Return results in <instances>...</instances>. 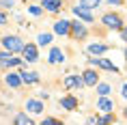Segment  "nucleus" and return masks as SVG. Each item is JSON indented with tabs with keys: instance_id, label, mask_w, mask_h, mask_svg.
Segmentation results:
<instances>
[{
	"instance_id": "obj_1",
	"label": "nucleus",
	"mask_w": 127,
	"mask_h": 125,
	"mask_svg": "<svg viewBox=\"0 0 127 125\" xmlns=\"http://www.w3.org/2000/svg\"><path fill=\"white\" fill-rule=\"evenodd\" d=\"M2 43H4V47H7L9 52H13V54L24 50V43H22V39H20V37H13V35L4 37V41H2Z\"/></svg>"
},
{
	"instance_id": "obj_2",
	"label": "nucleus",
	"mask_w": 127,
	"mask_h": 125,
	"mask_svg": "<svg viewBox=\"0 0 127 125\" xmlns=\"http://www.w3.org/2000/svg\"><path fill=\"white\" fill-rule=\"evenodd\" d=\"M103 24H106L108 28H123V24H121V17H119V15H112V13L103 15Z\"/></svg>"
},
{
	"instance_id": "obj_3",
	"label": "nucleus",
	"mask_w": 127,
	"mask_h": 125,
	"mask_svg": "<svg viewBox=\"0 0 127 125\" xmlns=\"http://www.w3.org/2000/svg\"><path fill=\"white\" fill-rule=\"evenodd\" d=\"M54 30L58 35H69L71 33V22H67V20H58L56 24H54Z\"/></svg>"
},
{
	"instance_id": "obj_4",
	"label": "nucleus",
	"mask_w": 127,
	"mask_h": 125,
	"mask_svg": "<svg viewBox=\"0 0 127 125\" xmlns=\"http://www.w3.org/2000/svg\"><path fill=\"white\" fill-rule=\"evenodd\" d=\"M22 54H24V60H28V63H34V60L39 58V56H37V47H34V45H24Z\"/></svg>"
},
{
	"instance_id": "obj_5",
	"label": "nucleus",
	"mask_w": 127,
	"mask_h": 125,
	"mask_svg": "<svg viewBox=\"0 0 127 125\" xmlns=\"http://www.w3.org/2000/svg\"><path fill=\"white\" fill-rule=\"evenodd\" d=\"M82 84H84V78H80V76H67L65 78V86L67 88H80Z\"/></svg>"
},
{
	"instance_id": "obj_6",
	"label": "nucleus",
	"mask_w": 127,
	"mask_h": 125,
	"mask_svg": "<svg viewBox=\"0 0 127 125\" xmlns=\"http://www.w3.org/2000/svg\"><path fill=\"white\" fill-rule=\"evenodd\" d=\"M73 13L80 17V20H84V22H93V15H91V9H86V7H75L73 9Z\"/></svg>"
},
{
	"instance_id": "obj_7",
	"label": "nucleus",
	"mask_w": 127,
	"mask_h": 125,
	"mask_svg": "<svg viewBox=\"0 0 127 125\" xmlns=\"http://www.w3.org/2000/svg\"><path fill=\"white\" fill-rule=\"evenodd\" d=\"M91 63L97 65V67H101V69H108V71H116L114 63H110V60H106V58H91Z\"/></svg>"
},
{
	"instance_id": "obj_8",
	"label": "nucleus",
	"mask_w": 127,
	"mask_h": 125,
	"mask_svg": "<svg viewBox=\"0 0 127 125\" xmlns=\"http://www.w3.org/2000/svg\"><path fill=\"white\" fill-rule=\"evenodd\" d=\"M26 110L39 114V112H43V104H41L39 99H28V101H26Z\"/></svg>"
},
{
	"instance_id": "obj_9",
	"label": "nucleus",
	"mask_w": 127,
	"mask_h": 125,
	"mask_svg": "<svg viewBox=\"0 0 127 125\" xmlns=\"http://www.w3.org/2000/svg\"><path fill=\"white\" fill-rule=\"evenodd\" d=\"M84 84H88V86H97V73L93 71V69H88V71H84Z\"/></svg>"
},
{
	"instance_id": "obj_10",
	"label": "nucleus",
	"mask_w": 127,
	"mask_h": 125,
	"mask_svg": "<svg viewBox=\"0 0 127 125\" xmlns=\"http://www.w3.org/2000/svg\"><path fill=\"white\" fill-rule=\"evenodd\" d=\"M22 82H24V80H22V73H9L7 76V84L13 86V88H17Z\"/></svg>"
},
{
	"instance_id": "obj_11",
	"label": "nucleus",
	"mask_w": 127,
	"mask_h": 125,
	"mask_svg": "<svg viewBox=\"0 0 127 125\" xmlns=\"http://www.w3.org/2000/svg\"><path fill=\"white\" fill-rule=\"evenodd\" d=\"M60 106H63L65 110H75V108H78V101H75L73 97H63L60 99Z\"/></svg>"
},
{
	"instance_id": "obj_12",
	"label": "nucleus",
	"mask_w": 127,
	"mask_h": 125,
	"mask_svg": "<svg viewBox=\"0 0 127 125\" xmlns=\"http://www.w3.org/2000/svg\"><path fill=\"white\" fill-rule=\"evenodd\" d=\"M97 108H99L101 112H110V110H112V101L106 99V95H101V99L97 101Z\"/></svg>"
},
{
	"instance_id": "obj_13",
	"label": "nucleus",
	"mask_w": 127,
	"mask_h": 125,
	"mask_svg": "<svg viewBox=\"0 0 127 125\" xmlns=\"http://www.w3.org/2000/svg\"><path fill=\"white\" fill-rule=\"evenodd\" d=\"M71 33H73L75 39H82V37H86V28L82 24H71Z\"/></svg>"
},
{
	"instance_id": "obj_14",
	"label": "nucleus",
	"mask_w": 127,
	"mask_h": 125,
	"mask_svg": "<svg viewBox=\"0 0 127 125\" xmlns=\"http://www.w3.org/2000/svg\"><path fill=\"white\" fill-rule=\"evenodd\" d=\"M63 58H65V54L58 47H54L52 52H50V63H63Z\"/></svg>"
},
{
	"instance_id": "obj_15",
	"label": "nucleus",
	"mask_w": 127,
	"mask_h": 125,
	"mask_svg": "<svg viewBox=\"0 0 127 125\" xmlns=\"http://www.w3.org/2000/svg\"><path fill=\"white\" fill-rule=\"evenodd\" d=\"M22 80H24L26 84H34V82L39 80V76L34 71H22Z\"/></svg>"
},
{
	"instance_id": "obj_16",
	"label": "nucleus",
	"mask_w": 127,
	"mask_h": 125,
	"mask_svg": "<svg viewBox=\"0 0 127 125\" xmlns=\"http://www.w3.org/2000/svg\"><path fill=\"white\" fill-rule=\"evenodd\" d=\"M43 7L47 9V11H52V13H56L60 9V0H43Z\"/></svg>"
},
{
	"instance_id": "obj_17",
	"label": "nucleus",
	"mask_w": 127,
	"mask_h": 125,
	"mask_svg": "<svg viewBox=\"0 0 127 125\" xmlns=\"http://www.w3.org/2000/svg\"><path fill=\"white\" fill-rule=\"evenodd\" d=\"M88 52L95 54V56H99V54L106 52V45H101V43H93V45H88Z\"/></svg>"
},
{
	"instance_id": "obj_18",
	"label": "nucleus",
	"mask_w": 127,
	"mask_h": 125,
	"mask_svg": "<svg viewBox=\"0 0 127 125\" xmlns=\"http://www.w3.org/2000/svg\"><path fill=\"white\" fill-rule=\"evenodd\" d=\"M15 123H20V125H30V123H32V119L28 117V114H17V117H15Z\"/></svg>"
},
{
	"instance_id": "obj_19",
	"label": "nucleus",
	"mask_w": 127,
	"mask_h": 125,
	"mask_svg": "<svg viewBox=\"0 0 127 125\" xmlns=\"http://www.w3.org/2000/svg\"><path fill=\"white\" fill-rule=\"evenodd\" d=\"M37 41H39V45H47V43L52 41V35L50 33H41L39 37H37Z\"/></svg>"
},
{
	"instance_id": "obj_20",
	"label": "nucleus",
	"mask_w": 127,
	"mask_h": 125,
	"mask_svg": "<svg viewBox=\"0 0 127 125\" xmlns=\"http://www.w3.org/2000/svg\"><path fill=\"white\" fill-rule=\"evenodd\" d=\"M99 2H101V0H80V4H82V7H86V9L99 7Z\"/></svg>"
},
{
	"instance_id": "obj_21",
	"label": "nucleus",
	"mask_w": 127,
	"mask_h": 125,
	"mask_svg": "<svg viewBox=\"0 0 127 125\" xmlns=\"http://www.w3.org/2000/svg\"><path fill=\"white\" fill-rule=\"evenodd\" d=\"M97 93H99V95H108V93H110V86L108 84H97Z\"/></svg>"
},
{
	"instance_id": "obj_22",
	"label": "nucleus",
	"mask_w": 127,
	"mask_h": 125,
	"mask_svg": "<svg viewBox=\"0 0 127 125\" xmlns=\"http://www.w3.org/2000/svg\"><path fill=\"white\" fill-rule=\"evenodd\" d=\"M30 13H32V15H39L41 9H39V7H30Z\"/></svg>"
},
{
	"instance_id": "obj_23",
	"label": "nucleus",
	"mask_w": 127,
	"mask_h": 125,
	"mask_svg": "<svg viewBox=\"0 0 127 125\" xmlns=\"http://www.w3.org/2000/svg\"><path fill=\"white\" fill-rule=\"evenodd\" d=\"M121 95L127 99V84H123V88H121Z\"/></svg>"
},
{
	"instance_id": "obj_24",
	"label": "nucleus",
	"mask_w": 127,
	"mask_h": 125,
	"mask_svg": "<svg viewBox=\"0 0 127 125\" xmlns=\"http://www.w3.org/2000/svg\"><path fill=\"white\" fill-rule=\"evenodd\" d=\"M2 24H7V15L4 13H0V26H2Z\"/></svg>"
},
{
	"instance_id": "obj_25",
	"label": "nucleus",
	"mask_w": 127,
	"mask_h": 125,
	"mask_svg": "<svg viewBox=\"0 0 127 125\" xmlns=\"http://www.w3.org/2000/svg\"><path fill=\"white\" fill-rule=\"evenodd\" d=\"M110 4H121V0H108Z\"/></svg>"
},
{
	"instance_id": "obj_26",
	"label": "nucleus",
	"mask_w": 127,
	"mask_h": 125,
	"mask_svg": "<svg viewBox=\"0 0 127 125\" xmlns=\"http://www.w3.org/2000/svg\"><path fill=\"white\" fill-rule=\"evenodd\" d=\"M123 39L127 41V28H123Z\"/></svg>"
},
{
	"instance_id": "obj_27",
	"label": "nucleus",
	"mask_w": 127,
	"mask_h": 125,
	"mask_svg": "<svg viewBox=\"0 0 127 125\" xmlns=\"http://www.w3.org/2000/svg\"><path fill=\"white\" fill-rule=\"evenodd\" d=\"M125 58H127V50H125Z\"/></svg>"
},
{
	"instance_id": "obj_28",
	"label": "nucleus",
	"mask_w": 127,
	"mask_h": 125,
	"mask_svg": "<svg viewBox=\"0 0 127 125\" xmlns=\"http://www.w3.org/2000/svg\"><path fill=\"white\" fill-rule=\"evenodd\" d=\"M125 117H127V110H125Z\"/></svg>"
}]
</instances>
